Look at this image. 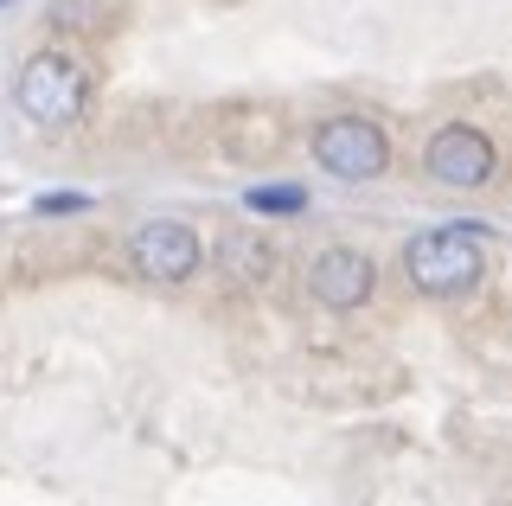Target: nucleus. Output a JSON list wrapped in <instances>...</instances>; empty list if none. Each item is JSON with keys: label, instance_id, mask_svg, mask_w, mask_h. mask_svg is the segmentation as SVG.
Returning <instances> with one entry per match:
<instances>
[{"label": "nucleus", "instance_id": "obj_1", "mask_svg": "<svg viewBox=\"0 0 512 506\" xmlns=\"http://www.w3.org/2000/svg\"><path fill=\"white\" fill-rule=\"evenodd\" d=\"M480 270H487V257H480V237L468 225H436V231H416L404 244V276L410 289L436 295V302H448V295H468Z\"/></svg>", "mask_w": 512, "mask_h": 506}, {"label": "nucleus", "instance_id": "obj_2", "mask_svg": "<svg viewBox=\"0 0 512 506\" xmlns=\"http://www.w3.org/2000/svg\"><path fill=\"white\" fill-rule=\"evenodd\" d=\"M13 103L32 129H71L90 103V77L71 52H32L13 77Z\"/></svg>", "mask_w": 512, "mask_h": 506}, {"label": "nucleus", "instance_id": "obj_7", "mask_svg": "<svg viewBox=\"0 0 512 506\" xmlns=\"http://www.w3.org/2000/svg\"><path fill=\"white\" fill-rule=\"evenodd\" d=\"M218 270H231L237 282H263L276 270V250H269L256 231H224L218 237Z\"/></svg>", "mask_w": 512, "mask_h": 506}, {"label": "nucleus", "instance_id": "obj_6", "mask_svg": "<svg viewBox=\"0 0 512 506\" xmlns=\"http://www.w3.org/2000/svg\"><path fill=\"white\" fill-rule=\"evenodd\" d=\"M372 282H378V263L365 257V250H352V244H327V250L308 263V295H314L327 314L365 308V302H372Z\"/></svg>", "mask_w": 512, "mask_h": 506}, {"label": "nucleus", "instance_id": "obj_9", "mask_svg": "<svg viewBox=\"0 0 512 506\" xmlns=\"http://www.w3.org/2000/svg\"><path fill=\"white\" fill-rule=\"evenodd\" d=\"M32 212H39V218H58V212H90V193H45V199H32Z\"/></svg>", "mask_w": 512, "mask_h": 506}, {"label": "nucleus", "instance_id": "obj_4", "mask_svg": "<svg viewBox=\"0 0 512 506\" xmlns=\"http://www.w3.org/2000/svg\"><path fill=\"white\" fill-rule=\"evenodd\" d=\"M314 161L327 167L333 180H378V173L391 167V141L365 116H327L314 129Z\"/></svg>", "mask_w": 512, "mask_h": 506}, {"label": "nucleus", "instance_id": "obj_8", "mask_svg": "<svg viewBox=\"0 0 512 506\" xmlns=\"http://www.w3.org/2000/svg\"><path fill=\"white\" fill-rule=\"evenodd\" d=\"M244 205H250V212H263V218H295V212H308V186H295V180L250 186Z\"/></svg>", "mask_w": 512, "mask_h": 506}, {"label": "nucleus", "instance_id": "obj_5", "mask_svg": "<svg viewBox=\"0 0 512 506\" xmlns=\"http://www.w3.org/2000/svg\"><path fill=\"white\" fill-rule=\"evenodd\" d=\"M128 263L148 282H186V276H199L205 244L180 218H148V225H135V237H128Z\"/></svg>", "mask_w": 512, "mask_h": 506}, {"label": "nucleus", "instance_id": "obj_10", "mask_svg": "<svg viewBox=\"0 0 512 506\" xmlns=\"http://www.w3.org/2000/svg\"><path fill=\"white\" fill-rule=\"evenodd\" d=\"M58 26H96V0H52Z\"/></svg>", "mask_w": 512, "mask_h": 506}, {"label": "nucleus", "instance_id": "obj_3", "mask_svg": "<svg viewBox=\"0 0 512 506\" xmlns=\"http://www.w3.org/2000/svg\"><path fill=\"white\" fill-rule=\"evenodd\" d=\"M423 173L436 186H448V193H480L500 173V154H493V141L474 122H442L423 148Z\"/></svg>", "mask_w": 512, "mask_h": 506}]
</instances>
